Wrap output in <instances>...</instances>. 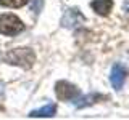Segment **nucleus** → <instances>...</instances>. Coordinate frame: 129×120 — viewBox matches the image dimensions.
I'll return each mask as SVG.
<instances>
[{"label":"nucleus","mask_w":129,"mask_h":120,"mask_svg":"<svg viewBox=\"0 0 129 120\" xmlns=\"http://www.w3.org/2000/svg\"><path fill=\"white\" fill-rule=\"evenodd\" d=\"M55 114H56V106L55 104H47L40 109L29 112V117H53Z\"/></svg>","instance_id":"8"},{"label":"nucleus","mask_w":129,"mask_h":120,"mask_svg":"<svg viewBox=\"0 0 129 120\" xmlns=\"http://www.w3.org/2000/svg\"><path fill=\"white\" fill-rule=\"evenodd\" d=\"M0 96H2V90H0Z\"/></svg>","instance_id":"11"},{"label":"nucleus","mask_w":129,"mask_h":120,"mask_svg":"<svg viewBox=\"0 0 129 120\" xmlns=\"http://www.w3.org/2000/svg\"><path fill=\"white\" fill-rule=\"evenodd\" d=\"M126 75H127V70L124 69L121 64H115L111 69V74H110V82L115 90H121L124 85V80H126Z\"/></svg>","instance_id":"5"},{"label":"nucleus","mask_w":129,"mask_h":120,"mask_svg":"<svg viewBox=\"0 0 129 120\" xmlns=\"http://www.w3.org/2000/svg\"><path fill=\"white\" fill-rule=\"evenodd\" d=\"M3 59L11 64V66H18L23 67V69H29L32 67V64L36 62V54L31 48H13V50L7 51Z\"/></svg>","instance_id":"1"},{"label":"nucleus","mask_w":129,"mask_h":120,"mask_svg":"<svg viewBox=\"0 0 129 120\" xmlns=\"http://www.w3.org/2000/svg\"><path fill=\"white\" fill-rule=\"evenodd\" d=\"M24 29L23 21L15 14H0V34L16 35Z\"/></svg>","instance_id":"2"},{"label":"nucleus","mask_w":129,"mask_h":120,"mask_svg":"<svg viewBox=\"0 0 129 120\" xmlns=\"http://www.w3.org/2000/svg\"><path fill=\"white\" fill-rule=\"evenodd\" d=\"M55 93L60 101H73L81 94V91L76 85L66 82V80H60L55 83Z\"/></svg>","instance_id":"3"},{"label":"nucleus","mask_w":129,"mask_h":120,"mask_svg":"<svg viewBox=\"0 0 129 120\" xmlns=\"http://www.w3.org/2000/svg\"><path fill=\"white\" fill-rule=\"evenodd\" d=\"M29 6H31V10L34 11L36 14H39L40 11H42V6H44V0H31V2H29Z\"/></svg>","instance_id":"10"},{"label":"nucleus","mask_w":129,"mask_h":120,"mask_svg":"<svg viewBox=\"0 0 129 120\" xmlns=\"http://www.w3.org/2000/svg\"><path fill=\"white\" fill-rule=\"evenodd\" d=\"M105 96L99 94V93H90V94H86V96H78L76 99H73V104H74L76 107H86V106H90V104L97 102L99 99H103Z\"/></svg>","instance_id":"7"},{"label":"nucleus","mask_w":129,"mask_h":120,"mask_svg":"<svg viewBox=\"0 0 129 120\" xmlns=\"http://www.w3.org/2000/svg\"><path fill=\"white\" fill-rule=\"evenodd\" d=\"M90 8L100 16H107L110 14L111 8H113V0H92Z\"/></svg>","instance_id":"6"},{"label":"nucleus","mask_w":129,"mask_h":120,"mask_svg":"<svg viewBox=\"0 0 129 120\" xmlns=\"http://www.w3.org/2000/svg\"><path fill=\"white\" fill-rule=\"evenodd\" d=\"M82 21H84V16L81 14L76 8H68V10L64 11L63 18H61V26L68 27V29H73V27H76Z\"/></svg>","instance_id":"4"},{"label":"nucleus","mask_w":129,"mask_h":120,"mask_svg":"<svg viewBox=\"0 0 129 120\" xmlns=\"http://www.w3.org/2000/svg\"><path fill=\"white\" fill-rule=\"evenodd\" d=\"M27 0H0V5L7 6V8H19L23 5H26Z\"/></svg>","instance_id":"9"}]
</instances>
